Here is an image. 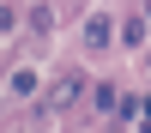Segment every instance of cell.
I'll return each instance as SVG.
<instances>
[{
  "instance_id": "obj_1",
  "label": "cell",
  "mask_w": 151,
  "mask_h": 133,
  "mask_svg": "<svg viewBox=\"0 0 151 133\" xmlns=\"http://www.w3.org/2000/svg\"><path fill=\"white\" fill-rule=\"evenodd\" d=\"M109 30H115L109 18H91V24H85V42H91V48H103V42H109Z\"/></svg>"
},
{
  "instance_id": "obj_2",
  "label": "cell",
  "mask_w": 151,
  "mask_h": 133,
  "mask_svg": "<svg viewBox=\"0 0 151 133\" xmlns=\"http://www.w3.org/2000/svg\"><path fill=\"white\" fill-rule=\"evenodd\" d=\"M12 91H18V97H30V91H36V73H30V67H24V73H12Z\"/></svg>"
}]
</instances>
